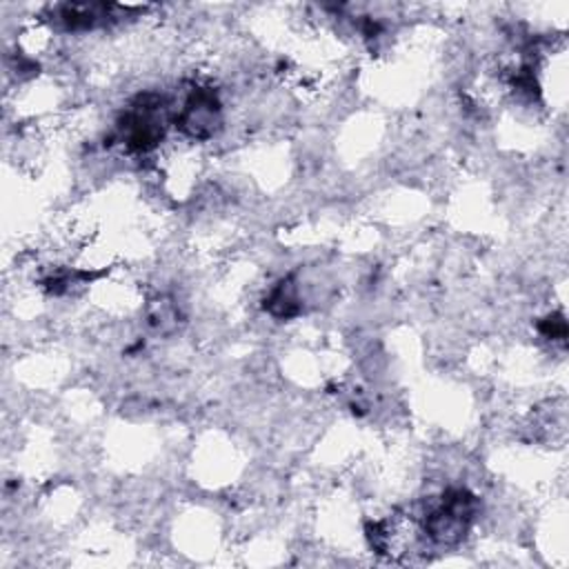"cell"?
Instances as JSON below:
<instances>
[{
    "mask_svg": "<svg viewBox=\"0 0 569 569\" xmlns=\"http://www.w3.org/2000/svg\"><path fill=\"white\" fill-rule=\"evenodd\" d=\"M173 122L182 131V136L191 140H211L222 127V104L218 100V93L211 87L193 89L184 98L180 111L173 116Z\"/></svg>",
    "mask_w": 569,
    "mask_h": 569,
    "instance_id": "obj_1",
    "label": "cell"
}]
</instances>
